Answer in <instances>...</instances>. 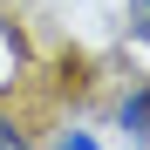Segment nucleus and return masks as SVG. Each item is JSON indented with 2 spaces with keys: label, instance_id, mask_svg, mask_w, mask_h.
I'll return each mask as SVG.
<instances>
[{
  "label": "nucleus",
  "instance_id": "f257e3e1",
  "mask_svg": "<svg viewBox=\"0 0 150 150\" xmlns=\"http://www.w3.org/2000/svg\"><path fill=\"white\" fill-rule=\"evenodd\" d=\"M116 123H123L130 137H143V143H150V82H137V89L116 103Z\"/></svg>",
  "mask_w": 150,
  "mask_h": 150
},
{
  "label": "nucleus",
  "instance_id": "f03ea898",
  "mask_svg": "<svg viewBox=\"0 0 150 150\" xmlns=\"http://www.w3.org/2000/svg\"><path fill=\"white\" fill-rule=\"evenodd\" d=\"M123 28H130V41H150V0H130V21Z\"/></svg>",
  "mask_w": 150,
  "mask_h": 150
},
{
  "label": "nucleus",
  "instance_id": "7ed1b4c3",
  "mask_svg": "<svg viewBox=\"0 0 150 150\" xmlns=\"http://www.w3.org/2000/svg\"><path fill=\"white\" fill-rule=\"evenodd\" d=\"M0 150H28V137H21V123H14V116H0Z\"/></svg>",
  "mask_w": 150,
  "mask_h": 150
},
{
  "label": "nucleus",
  "instance_id": "20e7f679",
  "mask_svg": "<svg viewBox=\"0 0 150 150\" xmlns=\"http://www.w3.org/2000/svg\"><path fill=\"white\" fill-rule=\"evenodd\" d=\"M48 150H96V137H82V130H62V137L48 143Z\"/></svg>",
  "mask_w": 150,
  "mask_h": 150
}]
</instances>
